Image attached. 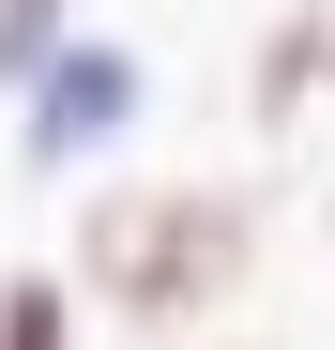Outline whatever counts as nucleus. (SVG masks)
<instances>
[{"instance_id":"20e7f679","label":"nucleus","mask_w":335,"mask_h":350,"mask_svg":"<svg viewBox=\"0 0 335 350\" xmlns=\"http://www.w3.org/2000/svg\"><path fill=\"white\" fill-rule=\"evenodd\" d=\"M0 350H77V274H0Z\"/></svg>"},{"instance_id":"f03ea898","label":"nucleus","mask_w":335,"mask_h":350,"mask_svg":"<svg viewBox=\"0 0 335 350\" xmlns=\"http://www.w3.org/2000/svg\"><path fill=\"white\" fill-rule=\"evenodd\" d=\"M122 107H137V62H122V46H62V62L31 77V167H77Z\"/></svg>"},{"instance_id":"f257e3e1","label":"nucleus","mask_w":335,"mask_h":350,"mask_svg":"<svg viewBox=\"0 0 335 350\" xmlns=\"http://www.w3.org/2000/svg\"><path fill=\"white\" fill-rule=\"evenodd\" d=\"M244 259H259V213L229 183H122V198H92V228H77V289L107 320H137V335L213 320L244 289Z\"/></svg>"},{"instance_id":"7ed1b4c3","label":"nucleus","mask_w":335,"mask_h":350,"mask_svg":"<svg viewBox=\"0 0 335 350\" xmlns=\"http://www.w3.org/2000/svg\"><path fill=\"white\" fill-rule=\"evenodd\" d=\"M320 77H335V0H305V16L274 31V62H259V122H290Z\"/></svg>"}]
</instances>
